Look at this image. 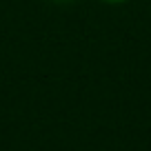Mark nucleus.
<instances>
[{
  "label": "nucleus",
  "instance_id": "f257e3e1",
  "mask_svg": "<svg viewBox=\"0 0 151 151\" xmlns=\"http://www.w3.org/2000/svg\"><path fill=\"white\" fill-rule=\"evenodd\" d=\"M100 2H107V5H122V2H129V0H100Z\"/></svg>",
  "mask_w": 151,
  "mask_h": 151
},
{
  "label": "nucleus",
  "instance_id": "f03ea898",
  "mask_svg": "<svg viewBox=\"0 0 151 151\" xmlns=\"http://www.w3.org/2000/svg\"><path fill=\"white\" fill-rule=\"evenodd\" d=\"M56 2H67V0H56Z\"/></svg>",
  "mask_w": 151,
  "mask_h": 151
}]
</instances>
